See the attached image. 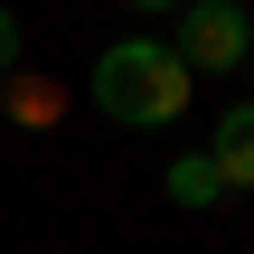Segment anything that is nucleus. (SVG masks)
<instances>
[{
	"label": "nucleus",
	"instance_id": "1",
	"mask_svg": "<svg viewBox=\"0 0 254 254\" xmlns=\"http://www.w3.org/2000/svg\"><path fill=\"white\" fill-rule=\"evenodd\" d=\"M189 57L179 47H160V38H113L104 57H94V113L104 123H132V132H160V123H179L189 113Z\"/></svg>",
	"mask_w": 254,
	"mask_h": 254
},
{
	"label": "nucleus",
	"instance_id": "2",
	"mask_svg": "<svg viewBox=\"0 0 254 254\" xmlns=\"http://www.w3.org/2000/svg\"><path fill=\"white\" fill-rule=\"evenodd\" d=\"M170 47L189 57V75H245V57H254V19H245V0H189Z\"/></svg>",
	"mask_w": 254,
	"mask_h": 254
},
{
	"label": "nucleus",
	"instance_id": "3",
	"mask_svg": "<svg viewBox=\"0 0 254 254\" xmlns=\"http://www.w3.org/2000/svg\"><path fill=\"white\" fill-rule=\"evenodd\" d=\"M207 160H217V179H226V189H254V94L236 104V113H217Z\"/></svg>",
	"mask_w": 254,
	"mask_h": 254
},
{
	"label": "nucleus",
	"instance_id": "4",
	"mask_svg": "<svg viewBox=\"0 0 254 254\" xmlns=\"http://www.w3.org/2000/svg\"><path fill=\"white\" fill-rule=\"evenodd\" d=\"M170 198H179V207H217V198H226L217 160H207V151H179V160H170Z\"/></svg>",
	"mask_w": 254,
	"mask_h": 254
},
{
	"label": "nucleus",
	"instance_id": "5",
	"mask_svg": "<svg viewBox=\"0 0 254 254\" xmlns=\"http://www.w3.org/2000/svg\"><path fill=\"white\" fill-rule=\"evenodd\" d=\"M9 123H57V85H38V75H9Z\"/></svg>",
	"mask_w": 254,
	"mask_h": 254
},
{
	"label": "nucleus",
	"instance_id": "6",
	"mask_svg": "<svg viewBox=\"0 0 254 254\" xmlns=\"http://www.w3.org/2000/svg\"><path fill=\"white\" fill-rule=\"evenodd\" d=\"M0 66H19V19H9V0H0Z\"/></svg>",
	"mask_w": 254,
	"mask_h": 254
},
{
	"label": "nucleus",
	"instance_id": "7",
	"mask_svg": "<svg viewBox=\"0 0 254 254\" xmlns=\"http://www.w3.org/2000/svg\"><path fill=\"white\" fill-rule=\"evenodd\" d=\"M123 9H189V0H123Z\"/></svg>",
	"mask_w": 254,
	"mask_h": 254
},
{
	"label": "nucleus",
	"instance_id": "8",
	"mask_svg": "<svg viewBox=\"0 0 254 254\" xmlns=\"http://www.w3.org/2000/svg\"><path fill=\"white\" fill-rule=\"evenodd\" d=\"M245 94H254V57H245Z\"/></svg>",
	"mask_w": 254,
	"mask_h": 254
}]
</instances>
